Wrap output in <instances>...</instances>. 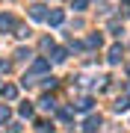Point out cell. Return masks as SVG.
Here are the masks:
<instances>
[{
  "label": "cell",
  "mask_w": 130,
  "mask_h": 133,
  "mask_svg": "<svg viewBox=\"0 0 130 133\" xmlns=\"http://www.w3.org/2000/svg\"><path fill=\"white\" fill-rule=\"evenodd\" d=\"M44 21H47V24H53V27H59V24L65 21V15L56 9V12H47V18H44Z\"/></svg>",
  "instance_id": "obj_1"
},
{
  "label": "cell",
  "mask_w": 130,
  "mask_h": 133,
  "mask_svg": "<svg viewBox=\"0 0 130 133\" xmlns=\"http://www.w3.org/2000/svg\"><path fill=\"white\" fill-rule=\"evenodd\" d=\"M101 124H104V121H101V115H92V118L86 121V130H89V133H95L98 127H101Z\"/></svg>",
  "instance_id": "obj_2"
},
{
  "label": "cell",
  "mask_w": 130,
  "mask_h": 133,
  "mask_svg": "<svg viewBox=\"0 0 130 133\" xmlns=\"http://www.w3.org/2000/svg\"><path fill=\"white\" fill-rule=\"evenodd\" d=\"M124 109H130V98H127V95H121V98L115 101V112H124Z\"/></svg>",
  "instance_id": "obj_3"
},
{
  "label": "cell",
  "mask_w": 130,
  "mask_h": 133,
  "mask_svg": "<svg viewBox=\"0 0 130 133\" xmlns=\"http://www.w3.org/2000/svg\"><path fill=\"white\" fill-rule=\"evenodd\" d=\"M47 68H50L47 59H36V62H33V71H36V74H39V71H47Z\"/></svg>",
  "instance_id": "obj_4"
},
{
  "label": "cell",
  "mask_w": 130,
  "mask_h": 133,
  "mask_svg": "<svg viewBox=\"0 0 130 133\" xmlns=\"http://www.w3.org/2000/svg\"><path fill=\"white\" fill-rule=\"evenodd\" d=\"M12 27H15L12 15H0V30H12Z\"/></svg>",
  "instance_id": "obj_5"
},
{
  "label": "cell",
  "mask_w": 130,
  "mask_h": 133,
  "mask_svg": "<svg viewBox=\"0 0 130 133\" xmlns=\"http://www.w3.org/2000/svg\"><path fill=\"white\" fill-rule=\"evenodd\" d=\"M30 15H33V18H47V15H44V6H30Z\"/></svg>",
  "instance_id": "obj_6"
},
{
  "label": "cell",
  "mask_w": 130,
  "mask_h": 133,
  "mask_svg": "<svg viewBox=\"0 0 130 133\" xmlns=\"http://www.w3.org/2000/svg\"><path fill=\"white\" fill-rule=\"evenodd\" d=\"M0 95H3V98H15V95H18V89H15V86H3V89H0Z\"/></svg>",
  "instance_id": "obj_7"
},
{
  "label": "cell",
  "mask_w": 130,
  "mask_h": 133,
  "mask_svg": "<svg viewBox=\"0 0 130 133\" xmlns=\"http://www.w3.org/2000/svg\"><path fill=\"white\" fill-rule=\"evenodd\" d=\"M86 44H89V48H101V33L89 36V38H86Z\"/></svg>",
  "instance_id": "obj_8"
},
{
  "label": "cell",
  "mask_w": 130,
  "mask_h": 133,
  "mask_svg": "<svg viewBox=\"0 0 130 133\" xmlns=\"http://www.w3.org/2000/svg\"><path fill=\"white\" fill-rule=\"evenodd\" d=\"M18 112L24 115V118H30V115H33V104H21V107H18Z\"/></svg>",
  "instance_id": "obj_9"
},
{
  "label": "cell",
  "mask_w": 130,
  "mask_h": 133,
  "mask_svg": "<svg viewBox=\"0 0 130 133\" xmlns=\"http://www.w3.org/2000/svg\"><path fill=\"white\" fill-rule=\"evenodd\" d=\"M110 62H121V48H118V44L110 50Z\"/></svg>",
  "instance_id": "obj_10"
},
{
  "label": "cell",
  "mask_w": 130,
  "mask_h": 133,
  "mask_svg": "<svg viewBox=\"0 0 130 133\" xmlns=\"http://www.w3.org/2000/svg\"><path fill=\"white\" fill-rule=\"evenodd\" d=\"M9 118H12V109H9V107H0V124L9 121Z\"/></svg>",
  "instance_id": "obj_11"
},
{
  "label": "cell",
  "mask_w": 130,
  "mask_h": 133,
  "mask_svg": "<svg viewBox=\"0 0 130 133\" xmlns=\"http://www.w3.org/2000/svg\"><path fill=\"white\" fill-rule=\"evenodd\" d=\"M65 56H68V53L62 48H53V59H56V62H65Z\"/></svg>",
  "instance_id": "obj_12"
},
{
  "label": "cell",
  "mask_w": 130,
  "mask_h": 133,
  "mask_svg": "<svg viewBox=\"0 0 130 133\" xmlns=\"http://www.w3.org/2000/svg\"><path fill=\"white\" fill-rule=\"evenodd\" d=\"M77 109H83V112H86V109H92V98H83L80 104H77Z\"/></svg>",
  "instance_id": "obj_13"
},
{
  "label": "cell",
  "mask_w": 130,
  "mask_h": 133,
  "mask_svg": "<svg viewBox=\"0 0 130 133\" xmlns=\"http://www.w3.org/2000/svg\"><path fill=\"white\" fill-rule=\"evenodd\" d=\"M89 6V0H74V9H86Z\"/></svg>",
  "instance_id": "obj_14"
},
{
  "label": "cell",
  "mask_w": 130,
  "mask_h": 133,
  "mask_svg": "<svg viewBox=\"0 0 130 133\" xmlns=\"http://www.w3.org/2000/svg\"><path fill=\"white\" fill-rule=\"evenodd\" d=\"M9 68H12L9 62H0V74H6V71H9Z\"/></svg>",
  "instance_id": "obj_15"
}]
</instances>
